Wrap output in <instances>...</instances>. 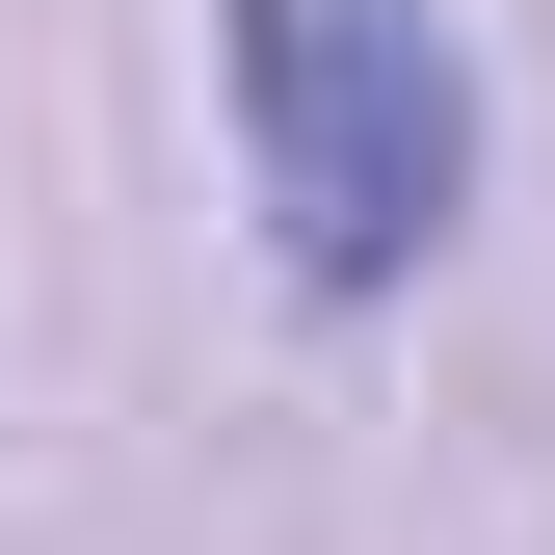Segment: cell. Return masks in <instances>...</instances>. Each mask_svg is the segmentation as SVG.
<instances>
[{"instance_id": "cell-1", "label": "cell", "mask_w": 555, "mask_h": 555, "mask_svg": "<svg viewBox=\"0 0 555 555\" xmlns=\"http://www.w3.org/2000/svg\"><path fill=\"white\" fill-rule=\"evenodd\" d=\"M212 80H238L264 264L318 318H371V292L450 264V212H476V53L424 0H212Z\"/></svg>"}]
</instances>
